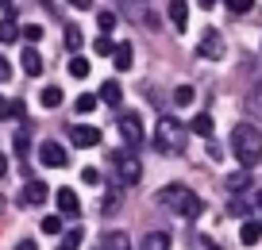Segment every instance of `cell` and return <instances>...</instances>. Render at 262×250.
I'll return each mask as SVG.
<instances>
[{
    "label": "cell",
    "instance_id": "cell-43",
    "mask_svg": "<svg viewBox=\"0 0 262 250\" xmlns=\"http://www.w3.org/2000/svg\"><path fill=\"white\" fill-rule=\"evenodd\" d=\"M254 204H258V216H262V189L254 193Z\"/></svg>",
    "mask_w": 262,
    "mask_h": 250
},
{
    "label": "cell",
    "instance_id": "cell-23",
    "mask_svg": "<svg viewBox=\"0 0 262 250\" xmlns=\"http://www.w3.org/2000/svg\"><path fill=\"white\" fill-rule=\"evenodd\" d=\"M81 239H85V231H81V227H70V231H66V239H62V246H58V250H77V246H81Z\"/></svg>",
    "mask_w": 262,
    "mask_h": 250
},
{
    "label": "cell",
    "instance_id": "cell-33",
    "mask_svg": "<svg viewBox=\"0 0 262 250\" xmlns=\"http://www.w3.org/2000/svg\"><path fill=\"white\" fill-rule=\"evenodd\" d=\"M24 39H27V47H35V42L42 39V27H39V24H27V27H24Z\"/></svg>",
    "mask_w": 262,
    "mask_h": 250
},
{
    "label": "cell",
    "instance_id": "cell-39",
    "mask_svg": "<svg viewBox=\"0 0 262 250\" xmlns=\"http://www.w3.org/2000/svg\"><path fill=\"white\" fill-rule=\"evenodd\" d=\"M0 8H4V16H16V8H12V0H0Z\"/></svg>",
    "mask_w": 262,
    "mask_h": 250
},
{
    "label": "cell",
    "instance_id": "cell-40",
    "mask_svg": "<svg viewBox=\"0 0 262 250\" xmlns=\"http://www.w3.org/2000/svg\"><path fill=\"white\" fill-rule=\"evenodd\" d=\"M16 250H39V246H35V242H31V239H24V242H19V246H16Z\"/></svg>",
    "mask_w": 262,
    "mask_h": 250
},
{
    "label": "cell",
    "instance_id": "cell-34",
    "mask_svg": "<svg viewBox=\"0 0 262 250\" xmlns=\"http://www.w3.org/2000/svg\"><path fill=\"white\" fill-rule=\"evenodd\" d=\"M39 227H42V235H58V231H62V219H58V216H47Z\"/></svg>",
    "mask_w": 262,
    "mask_h": 250
},
{
    "label": "cell",
    "instance_id": "cell-37",
    "mask_svg": "<svg viewBox=\"0 0 262 250\" xmlns=\"http://www.w3.org/2000/svg\"><path fill=\"white\" fill-rule=\"evenodd\" d=\"M220 154H224V150H220V143H212V139H208V158L220 162Z\"/></svg>",
    "mask_w": 262,
    "mask_h": 250
},
{
    "label": "cell",
    "instance_id": "cell-44",
    "mask_svg": "<svg viewBox=\"0 0 262 250\" xmlns=\"http://www.w3.org/2000/svg\"><path fill=\"white\" fill-rule=\"evenodd\" d=\"M196 4H205V8H216V0H196Z\"/></svg>",
    "mask_w": 262,
    "mask_h": 250
},
{
    "label": "cell",
    "instance_id": "cell-20",
    "mask_svg": "<svg viewBox=\"0 0 262 250\" xmlns=\"http://www.w3.org/2000/svg\"><path fill=\"white\" fill-rule=\"evenodd\" d=\"M251 189V170H239L228 177V193H247Z\"/></svg>",
    "mask_w": 262,
    "mask_h": 250
},
{
    "label": "cell",
    "instance_id": "cell-25",
    "mask_svg": "<svg viewBox=\"0 0 262 250\" xmlns=\"http://www.w3.org/2000/svg\"><path fill=\"white\" fill-rule=\"evenodd\" d=\"M97 104H100V97H93V93H81V97L74 100V108H77V112H81V116H89V112H93V108H97Z\"/></svg>",
    "mask_w": 262,
    "mask_h": 250
},
{
    "label": "cell",
    "instance_id": "cell-31",
    "mask_svg": "<svg viewBox=\"0 0 262 250\" xmlns=\"http://www.w3.org/2000/svg\"><path fill=\"white\" fill-rule=\"evenodd\" d=\"M120 200H123V196H120V193H108V196H104V200H100V212H104V216H112V212H116V208H120Z\"/></svg>",
    "mask_w": 262,
    "mask_h": 250
},
{
    "label": "cell",
    "instance_id": "cell-36",
    "mask_svg": "<svg viewBox=\"0 0 262 250\" xmlns=\"http://www.w3.org/2000/svg\"><path fill=\"white\" fill-rule=\"evenodd\" d=\"M0 120H12V100L0 97Z\"/></svg>",
    "mask_w": 262,
    "mask_h": 250
},
{
    "label": "cell",
    "instance_id": "cell-3",
    "mask_svg": "<svg viewBox=\"0 0 262 250\" xmlns=\"http://www.w3.org/2000/svg\"><path fill=\"white\" fill-rule=\"evenodd\" d=\"M185 131L189 127H181L173 116H162L158 127H155V135H150V143H155V150H162V154H185Z\"/></svg>",
    "mask_w": 262,
    "mask_h": 250
},
{
    "label": "cell",
    "instance_id": "cell-30",
    "mask_svg": "<svg viewBox=\"0 0 262 250\" xmlns=\"http://www.w3.org/2000/svg\"><path fill=\"white\" fill-rule=\"evenodd\" d=\"M228 4V12H235V16H247V12L254 8V0H224Z\"/></svg>",
    "mask_w": 262,
    "mask_h": 250
},
{
    "label": "cell",
    "instance_id": "cell-8",
    "mask_svg": "<svg viewBox=\"0 0 262 250\" xmlns=\"http://www.w3.org/2000/svg\"><path fill=\"white\" fill-rule=\"evenodd\" d=\"M100 131L93 127V123H77V127H70V143L81 146V150H89V146H100Z\"/></svg>",
    "mask_w": 262,
    "mask_h": 250
},
{
    "label": "cell",
    "instance_id": "cell-46",
    "mask_svg": "<svg viewBox=\"0 0 262 250\" xmlns=\"http://www.w3.org/2000/svg\"><path fill=\"white\" fill-rule=\"evenodd\" d=\"M208 250H220V246H208Z\"/></svg>",
    "mask_w": 262,
    "mask_h": 250
},
{
    "label": "cell",
    "instance_id": "cell-12",
    "mask_svg": "<svg viewBox=\"0 0 262 250\" xmlns=\"http://www.w3.org/2000/svg\"><path fill=\"white\" fill-rule=\"evenodd\" d=\"M170 24L178 27V31L189 27V0H170Z\"/></svg>",
    "mask_w": 262,
    "mask_h": 250
},
{
    "label": "cell",
    "instance_id": "cell-14",
    "mask_svg": "<svg viewBox=\"0 0 262 250\" xmlns=\"http://www.w3.org/2000/svg\"><path fill=\"white\" fill-rule=\"evenodd\" d=\"M100 250H131L127 231H104V239H100Z\"/></svg>",
    "mask_w": 262,
    "mask_h": 250
},
{
    "label": "cell",
    "instance_id": "cell-18",
    "mask_svg": "<svg viewBox=\"0 0 262 250\" xmlns=\"http://www.w3.org/2000/svg\"><path fill=\"white\" fill-rule=\"evenodd\" d=\"M100 100H104V104H112V108H120V100H123V93H120V81H104V85H100Z\"/></svg>",
    "mask_w": 262,
    "mask_h": 250
},
{
    "label": "cell",
    "instance_id": "cell-9",
    "mask_svg": "<svg viewBox=\"0 0 262 250\" xmlns=\"http://www.w3.org/2000/svg\"><path fill=\"white\" fill-rule=\"evenodd\" d=\"M47 196H50V189H47V181H27V185H24V193H19V204H24V208H39V204L42 200H47Z\"/></svg>",
    "mask_w": 262,
    "mask_h": 250
},
{
    "label": "cell",
    "instance_id": "cell-16",
    "mask_svg": "<svg viewBox=\"0 0 262 250\" xmlns=\"http://www.w3.org/2000/svg\"><path fill=\"white\" fill-rule=\"evenodd\" d=\"M16 39H24V27L16 24V16H4L0 19V42H16Z\"/></svg>",
    "mask_w": 262,
    "mask_h": 250
},
{
    "label": "cell",
    "instance_id": "cell-6",
    "mask_svg": "<svg viewBox=\"0 0 262 250\" xmlns=\"http://www.w3.org/2000/svg\"><path fill=\"white\" fill-rule=\"evenodd\" d=\"M224 50H228V42H224V35L216 31V27H208V31L201 35V42H196V54L205 58V62H220Z\"/></svg>",
    "mask_w": 262,
    "mask_h": 250
},
{
    "label": "cell",
    "instance_id": "cell-27",
    "mask_svg": "<svg viewBox=\"0 0 262 250\" xmlns=\"http://www.w3.org/2000/svg\"><path fill=\"white\" fill-rule=\"evenodd\" d=\"M173 104H181V108L193 104V85H178V89H173Z\"/></svg>",
    "mask_w": 262,
    "mask_h": 250
},
{
    "label": "cell",
    "instance_id": "cell-45",
    "mask_svg": "<svg viewBox=\"0 0 262 250\" xmlns=\"http://www.w3.org/2000/svg\"><path fill=\"white\" fill-rule=\"evenodd\" d=\"M0 212H4V196H0Z\"/></svg>",
    "mask_w": 262,
    "mask_h": 250
},
{
    "label": "cell",
    "instance_id": "cell-26",
    "mask_svg": "<svg viewBox=\"0 0 262 250\" xmlns=\"http://www.w3.org/2000/svg\"><path fill=\"white\" fill-rule=\"evenodd\" d=\"M89 70H93V65H89V58H81V54H74V58H70V73H74V77H89Z\"/></svg>",
    "mask_w": 262,
    "mask_h": 250
},
{
    "label": "cell",
    "instance_id": "cell-24",
    "mask_svg": "<svg viewBox=\"0 0 262 250\" xmlns=\"http://www.w3.org/2000/svg\"><path fill=\"white\" fill-rule=\"evenodd\" d=\"M39 100H42V108H58V104H62V89H58V85H47Z\"/></svg>",
    "mask_w": 262,
    "mask_h": 250
},
{
    "label": "cell",
    "instance_id": "cell-28",
    "mask_svg": "<svg viewBox=\"0 0 262 250\" xmlns=\"http://www.w3.org/2000/svg\"><path fill=\"white\" fill-rule=\"evenodd\" d=\"M97 27H100V35H108V31H112V27H116V12H97Z\"/></svg>",
    "mask_w": 262,
    "mask_h": 250
},
{
    "label": "cell",
    "instance_id": "cell-5",
    "mask_svg": "<svg viewBox=\"0 0 262 250\" xmlns=\"http://www.w3.org/2000/svg\"><path fill=\"white\" fill-rule=\"evenodd\" d=\"M120 139H123V146H127V150H139V146L147 143L139 112H123V116H120Z\"/></svg>",
    "mask_w": 262,
    "mask_h": 250
},
{
    "label": "cell",
    "instance_id": "cell-10",
    "mask_svg": "<svg viewBox=\"0 0 262 250\" xmlns=\"http://www.w3.org/2000/svg\"><path fill=\"white\" fill-rule=\"evenodd\" d=\"M54 196H58V212H62V216H70V219L81 216V200H77L74 189H58Z\"/></svg>",
    "mask_w": 262,
    "mask_h": 250
},
{
    "label": "cell",
    "instance_id": "cell-41",
    "mask_svg": "<svg viewBox=\"0 0 262 250\" xmlns=\"http://www.w3.org/2000/svg\"><path fill=\"white\" fill-rule=\"evenodd\" d=\"M74 8H93V0H70Z\"/></svg>",
    "mask_w": 262,
    "mask_h": 250
},
{
    "label": "cell",
    "instance_id": "cell-29",
    "mask_svg": "<svg viewBox=\"0 0 262 250\" xmlns=\"http://www.w3.org/2000/svg\"><path fill=\"white\" fill-rule=\"evenodd\" d=\"M27 150H31V135H27V127H24V131H16V154L27 158Z\"/></svg>",
    "mask_w": 262,
    "mask_h": 250
},
{
    "label": "cell",
    "instance_id": "cell-15",
    "mask_svg": "<svg viewBox=\"0 0 262 250\" xmlns=\"http://www.w3.org/2000/svg\"><path fill=\"white\" fill-rule=\"evenodd\" d=\"M139 250H170V235L166 231H147L139 242Z\"/></svg>",
    "mask_w": 262,
    "mask_h": 250
},
{
    "label": "cell",
    "instance_id": "cell-35",
    "mask_svg": "<svg viewBox=\"0 0 262 250\" xmlns=\"http://www.w3.org/2000/svg\"><path fill=\"white\" fill-rule=\"evenodd\" d=\"M81 181H85V185H97V181H100V173L89 166V170H81Z\"/></svg>",
    "mask_w": 262,
    "mask_h": 250
},
{
    "label": "cell",
    "instance_id": "cell-42",
    "mask_svg": "<svg viewBox=\"0 0 262 250\" xmlns=\"http://www.w3.org/2000/svg\"><path fill=\"white\" fill-rule=\"evenodd\" d=\"M4 173H8V158H4V154H0V177H4Z\"/></svg>",
    "mask_w": 262,
    "mask_h": 250
},
{
    "label": "cell",
    "instance_id": "cell-19",
    "mask_svg": "<svg viewBox=\"0 0 262 250\" xmlns=\"http://www.w3.org/2000/svg\"><path fill=\"white\" fill-rule=\"evenodd\" d=\"M189 131H193V135H201V139H212V116H208V112L193 116V123H189Z\"/></svg>",
    "mask_w": 262,
    "mask_h": 250
},
{
    "label": "cell",
    "instance_id": "cell-17",
    "mask_svg": "<svg viewBox=\"0 0 262 250\" xmlns=\"http://www.w3.org/2000/svg\"><path fill=\"white\" fill-rule=\"evenodd\" d=\"M258 239H262V223L258 219H247V223L239 227V242H243V246H254Z\"/></svg>",
    "mask_w": 262,
    "mask_h": 250
},
{
    "label": "cell",
    "instance_id": "cell-22",
    "mask_svg": "<svg viewBox=\"0 0 262 250\" xmlns=\"http://www.w3.org/2000/svg\"><path fill=\"white\" fill-rule=\"evenodd\" d=\"M131 58H135V54H131V47H127V42H120L116 54H112V62H116V70H131Z\"/></svg>",
    "mask_w": 262,
    "mask_h": 250
},
{
    "label": "cell",
    "instance_id": "cell-21",
    "mask_svg": "<svg viewBox=\"0 0 262 250\" xmlns=\"http://www.w3.org/2000/svg\"><path fill=\"white\" fill-rule=\"evenodd\" d=\"M81 42H85L81 27H77V24H66V47H70V50L77 54V50H81Z\"/></svg>",
    "mask_w": 262,
    "mask_h": 250
},
{
    "label": "cell",
    "instance_id": "cell-4",
    "mask_svg": "<svg viewBox=\"0 0 262 250\" xmlns=\"http://www.w3.org/2000/svg\"><path fill=\"white\" fill-rule=\"evenodd\" d=\"M108 162H112L116 181H120V185H139V177H143V162L135 158V150H112V154H108Z\"/></svg>",
    "mask_w": 262,
    "mask_h": 250
},
{
    "label": "cell",
    "instance_id": "cell-32",
    "mask_svg": "<svg viewBox=\"0 0 262 250\" xmlns=\"http://www.w3.org/2000/svg\"><path fill=\"white\" fill-rule=\"evenodd\" d=\"M93 50H97V54H116V42L108 39V35H100V39L93 42Z\"/></svg>",
    "mask_w": 262,
    "mask_h": 250
},
{
    "label": "cell",
    "instance_id": "cell-7",
    "mask_svg": "<svg viewBox=\"0 0 262 250\" xmlns=\"http://www.w3.org/2000/svg\"><path fill=\"white\" fill-rule=\"evenodd\" d=\"M39 162L50 166V170H66V166H70V154H66V146H58L54 139H47V143L39 146Z\"/></svg>",
    "mask_w": 262,
    "mask_h": 250
},
{
    "label": "cell",
    "instance_id": "cell-38",
    "mask_svg": "<svg viewBox=\"0 0 262 250\" xmlns=\"http://www.w3.org/2000/svg\"><path fill=\"white\" fill-rule=\"evenodd\" d=\"M8 77H12V65L4 62V58H0V81H8Z\"/></svg>",
    "mask_w": 262,
    "mask_h": 250
},
{
    "label": "cell",
    "instance_id": "cell-11",
    "mask_svg": "<svg viewBox=\"0 0 262 250\" xmlns=\"http://www.w3.org/2000/svg\"><path fill=\"white\" fill-rule=\"evenodd\" d=\"M243 112L251 116V123H258V120H262V85H254V89L247 93V100H243Z\"/></svg>",
    "mask_w": 262,
    "mask_h": 250
},
{
    "label": "cell",
    "instance_id": "cell-2",
    "mask_svg": "<svg viewBox=\"0 0 262 250\" xmlns=\"http://www.w3.org/2000/svg\"><path fill=\"white\" fill-rule=\"evenodd\" d=\"M158 200H162L166 208H173L181 219H196L201 212H205V200H201L193 189H185V185H166L162 193H158Z\"/></svg>",
    "mask_w": 262,
    "mask_h": 250
},
{
    "label": "cell",
    "instance_id": "cell-13",
    "mask_svg": "<svg viewBox=\"0 0 262 250\" xmlns=\"http://www.w3.org/2000/svg\"><path fill=\"white\" fill-rule=\"evenodd\" d=\"M19 65H24L31 77H39V73H42V54H39L35 47H24V54H19Z\"/></svg>",
    "mask_w": 262,
    "mask_h": 250
},
{
    "label": "cell",
    "instance_id": "cell-1",
    "mask_svg": "<svg viewBox=\"0 0 262 250\" xmlns=\"http://www.w3.org/2000/svg\"><path fill=\"white\" fill-rule=\"evenodd\" d=\"M231 154H235L239 170H254L262 162V131L251 120L235 123V131H231Z\"/></svg>",
    "mask_w": 262,
    "mask_h": 250
}]
</instances>
